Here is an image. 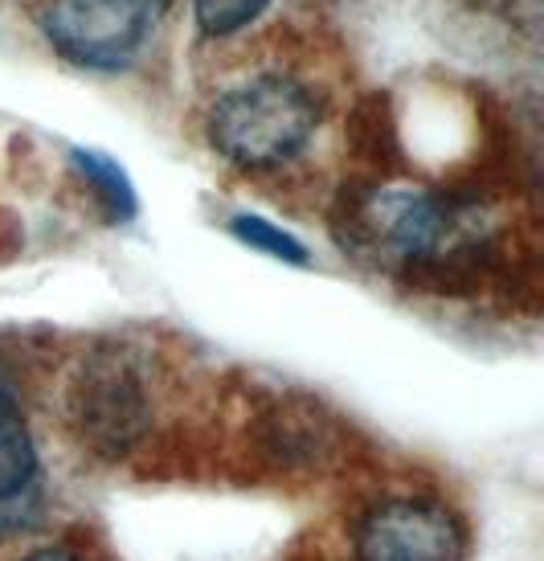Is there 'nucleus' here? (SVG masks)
I'll use <instances>...</instances> for the list:
<instances>
[{
    "mask_svg": "<svg viewBox=\"0 0 544 561\" xmlns=\"http://www.w3.org/2000/svg\"><path fill=\"white\" fill-rule=\"evenodd\" d=\"M332 226L360 263L402 271L438 291H463L496 263L499 221L479 197L381 181L344 193Z\"/></svg>",
    "mask_w": 544,
    "mask_h": 561,
    "instance_id": "nucleus-1",
    "label": "nucleus"
},
{
    "mask_svg": "<svg viewBox=\"0 0 544 561\" xmlns=\"http://www.w3.org/2000/svg\"><path fill=\"white\" fill-rule=\"evenodd\" d=\"M327 94L291 62H258L233 75L205 107V140L225 164L270 176L299 164L324 131Z\"/></svg>",
    "mask_w": 544,
    "mask_h": 561,
    "instance_id": "nucleus-2",
    "label": "nucleus"
},
{
    "mask_svg": "<svg viewBox=\"0 0 544 561\" xmlns=\"http://www.w3.org/2000/svg\"><path fill=\"white\" fill-rule=\"evenodd\" d=\"M62 419L70 435L99 459H124L152 431L148 377L131 357L99 348L74 365L62 390Z\"/></svg>",
    "mask_w": 544,
    "mask_h": 561,
    "instance_id": "nucleus-3",
    "label": "nucleus"
},
{
    "mask_svg": "<svg viewBox=\"0 0 544 561\" xmlns=\"http://www.w3.org/2000/svg\"><path fill=\"white\" fill-rule=\"evenodd\" d=\"M466 525L435 496H389L357 525V561H463Z\"/></svg>",
    "mask_w": 544,
    "mask_h": 561,
    "instance_id": "nucleus-4",
    "label": "nucleus"
},
{
    "mask_svg": "<svg viewBox=\"0 0 544 561\" xmlns=\"http://www.w3.org/2000/svg\"><path fill=\"white\" fill-rule=\"evenodd\" d=\"M37 21L49 46L91 70L131 66L155 30L127 0H46Z\"/></svg>",
    "mask_w": 544,
    "mask_h": 561,
    "instance_id": "nucleus-5",
    "label": "nucleus"
},
{
    "mask_svg": "<svg viewBox=\"0 0 544 561\" xmlns=\"http://www.w3.org/2000/svg\"><path fill=\"white\" fill-rule=\"evenodd\" d=\"M37 492V443L13 377L0 369V500Z\"/></svg>",
    "mask_w": 544,
    "mask_h": 561,
    "instance_id": "nucleus-6",
    "label": "nucleus"
},
{
    "mask_svg": "<svg viewBox=\"0 0 544 561\" xmlns=\"http://www.w3.org/2000/svg\"><path fill=\"white\" fill-rule=\"evenodd\" d=\"M70 164L74 172L91 185V193L99 197V205L107 209L111 221H131L136 209H140V197H136V185L124 172L119 160H111L107 152H94V148H74L70 152Z\"/></svg>",
    "mask_w": 544,
    "mask_h": 561,
    "instance_id": "nucleus-7",
    "label": "nucleus"
},
{
    "mask_svg": "<svg viewBox=\"0 0 544 561\" xmlns=\"http://www.w3.org/2000/svg\"><path fill=\"white\" fill-rule=\"evenodd\" d=\"M230 234L238 238L242 247L258 250V254H266V259H279V263H287V266H308L311 263V250L303 247L291 230L275 226V221L263 218V214H233Z\"/></svg>",
    "mask_w": 544,
    "mask_h": 561,
    "instance_id": "nucleus-8",
    "label": "nucleus"
},
{
    "mask_svg": "<svg viewBox=\"0 0 544 561\" xmlns=\"http://www.w3.org/2000/svg\"><path fill=\"white\" fill-rule=\"evenodd\" d=\"M270 0H193V21L205 42H230L258 25Z\"/></svg>",
    "mask_w": 544,
    "mask_h": 561,
    "instance_id": "nucleus-9",
    "label": "nucleus"
},
{
    "mask_svg": "<svg viewBox=\"0 0 544 561\" xmlns=\"http://www.w3.org/2000/svg\"><path fill=\"white\" fill-rule=\"evenodd\" d=\"M127 4H131V9H136V13H143V16H148V21H152V25H160V21H164V16H169V9H172V4H176V0H127Z\"/></svg>",
    "mask_w": 544,
    "mask_h": 561,
    "instance_id": "nucleus-10",
    "label": "nucleus"
},
{
    "mask_svg": "<svg viewBox=\"0 0 544 561\" xmlns=\"http://www.w3.org/2000/svg\"><path fill=\"white\" fill-rule=\"evenodd\" d=\"M21 561H82L78 553H70V549H37V553H30V558Z\"/></svg>",
    "mask_w": 544,
    "mask_h": 561,
    "instance_id": "nucleus-11",
    "label": "nucleus"
}]
</instances>
